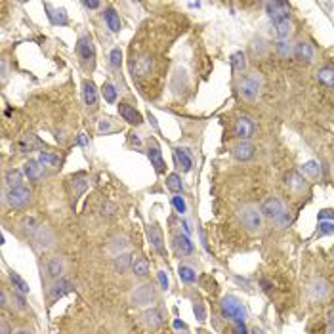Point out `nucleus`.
Wrapping results in <instances>:
<instances>
[{
    "label": "nucleus",
    "mask_w": 334,
    "mask_h": 334,
    "mask_svg": "<svg viewBox=\"0 0 334 334\" xmlns=\"http://www.w3.org/2000/svg\"><path fill=\"white\" fill-rule=\"evenodd\" d=\"M260 210H262L264 218L275 222L279 227H284L291 223V212L287 210V205L279 197H267L264 205L260 206Z\"/></svg>",
    "instance_id": "f257e3e1"
},
{
    "label": "nucleus",
    "mask_w": 334,
    "mask_h": 334,
    "mask_svg": "<svg viewBox=\"0 0 334 334\" xmlns=\"http://www.w3.org/2000/svg\"><path fill=\"white\" fill-rule=\"evenodd\" d=\"M262 86H264V77H262V73L252 71V73H249V75H245L239 82L241 98L247 100V102H254V100L258 98V94L262 92Z\"/></svg>",
    "instance_id": "f03ea898"
},
{
    "label": "nucleus",
    "mask_w": 334,
    "mask_h": 334,
    "mask_svg": "<svg viewBox=\"0 0 334 334\" xmlns=\"http://www.w3.org/2000/svg\"><path fill=\"white\" fill-rule=\"evenodd\" d=\"M239 220L250 233H256L262 229L264 214H262V210L256 205H245L239 210Z\"/></svg>",
    "instance_id": "7ed1b4c3"
},
{
    "label": "nucleus",
    "mask_w": 334,
    "mask_h": 334,
    "mask_svg": "<svg viewBox=\"0 0 334 334\" xmlns=\"http://www.w3.org/2000/svg\"><path fill=\"white\" fill-rule=\"evenodd\" d=\"M222 315L225 319H231L233 323H237V321H243V323H245L247 311H245L243 304H241L235 296H225L222 300Z\"/></svg>",
    "instance_id": "20e7f679"
},
{
    "label": "nucleus",
    "mask_w": 334,
    "mask_h": 334,
    "mask_svg": "<svg viewBox=\"0 0 334 334\" xmlns=\"http://www.w3.org/2000/svg\"><path fill=\"white\" fill-rule=\"evenodd\" d=\"M155 300V287L151 283H144L130 292V304L134 308H146Z\"/></svg>",
    "instance_id": "39448f33"
},
{
    "label": "nucleus",
    "mask_w": 334,
    "mask_h": 334,
    "mask_svg": "<svg viewBox=\"0 0 334 334\" xmlns=\"http://www.w3.org/2000/svg\"><path fill=\"white\" fill-rule=\"evenodd\" d=\"M77 54L84 65H88V63H90V67L94 65L96 50H94V42H92V36H90V34H84V36H80L77 40Z\"/></svg>",
    "instance_id": "423d86ee"
},
{
    "label": "nucleus",
    "mask_w": 334,
    "mask_h": 334,
    "mask_svg": "<svg viewBox=\"0 0 334 334\" xmlns=\"http://www.w3.org/2000/svg\"><path fill=\"white\" fill-rule=\"evenodd\" d=\"M254 132H256V124L250 117H239L233 124V134L239 137V141H250Z\"/></svg>",
    "instance_id": "0eeeda50"
},
{
    "label": "nucleus",
    "mask_w": 334,
    "mask_h": 334,
    "mask_svg": "<svg viewBox=\"0 0 334 334\" xmlns=\"http://www.w3.org/2000/svg\"><path fill=\"white\" fill-rule=\"evenodd\" d=\"M6 201H8L10 206L14 208H23L31 203V191L25 187V185H19V187H12L8 189L6 193Z\"/></svg>",
    "instance_id": "6e6552de"
},
{
    "label": "nucleus",
    "mask_w": 334,
    "mask_h": 334,
    "mask_svg": "<svg viewBox=\"0 0 334 334\" xmlns=\"http://www.w3.org/2000/svg\"><path fill=\"white\" fill-rule=\"evenodd\" d=\"M296 61H300V63H306V65H309L311 61L315 60V50H313V46L309 42H304V40H300V42L294 44V56H292Z\"/></svg>",
    "instance_id": "1a4fd4ad"
},
{
    "label": "nucleus",
    "mask_w": 334,
    "mask_h": 334,
    "mask_svg": "<svg viewBox=\"0 0 334 334\" xmlns=\"http://www.w3.org/2000/svg\"><path fill=\"white\" fill-rule=\"evenodd\" d=\"M266 14L269 16V19H273V23L289 19V4H284V2H267Z\"/></svg>",
    "instance_id": "9d476101"
},
{
    "label": "nucleus",
    "mask_w": 334,
    "mask_h": 334,
    "mask_svg": "<svg viewBox=\"0 0 334 334\" xmlns=\"http://www.w3.org/2000/svg\"><path fill=\"white\" fill-rule=\"evenodd\" d=\"M65 271V262L61 256H50L46 260V277L48 279H61V275Z\"/></svg>",
    "instance_id": "9b49d317"
},
{
    "label": "nucleus",
    "mask_w": 334,
    "mask_h": 334,
    "mask_svg": "<svg viewBox=\"0 0 334 334\" xmlns=\"http://www.w3.org/2000/svg\"><path fill=\"white\" fill-rule=\"evenodd\" d=\"M75 289V284H73V281L71 279H67V277H61V279H58L56 283L52 284L50 289V298L52 302L60 300L61 296H65V294H69V292Z\"/></svg>",
    "instance_id": "f8f14e48"
},
{
    "label": "nucleus",
    "mask_w": 334,
    "mask_h": 334,
    "mask_svg": "<svg viewBox=\"0 0 334 334\" xmlns=\"http://www.w3.org/2000/svg\"><path fill=\"white\" fill-rule=\"evenodd\" d=\"M254 155H256V147H254L252 141H239V144L233 146V157L241 163L250 161Z\"/></svg>",
    "instance_id": "ddd939ff"
},
{
    "label": "nucleus",
    "mask_w": 334,
    "mask_h": 334,
    "mask_svg": "<svg viewBox=\"0 0 334 334\" xmlns=\"http://www.w3.org/2000/svg\"><path fill=\"white\" fill-rule=\"evenodd\" d=\"M151 69H153L151 56H139V58L132 63V73H134V77H137V78L151 75Z\"/></svg>",
    "instance_id": "4468645a"
},
{
    "label": "nucleus",
    "mask_w": 334,
    "mask_h": 334,
    "mask_svg": "<svg viewBox=\"0 0 334 334\" xmlns=\"http://www.w3.org/2000/svg\"><path fill=\"white\" fill-rule=\"evenodd\" d=\"M172 247L176 250V254L178 256H189L191 252H193V243L189 241V237L183 233V235H174V239H172Z\"/></svg>",
    "instance_id": "2eb2a0df"
},
{
    "label": "nucleus",
    "mask_w": 334,
    "mask_h": 334,
    "mask_svg": "<svg viewBox=\"0 0 334 334\" xmlns=\"http://www.w3.org/2000/svg\"><path fill=\"white\" fill-rule=\"evenodd\" d=\"M147 157H149L151 166L155 168L157 174H164V172H166V163H164V159H163V151H161L159 147L149 146V149H147Z\"/></svg>",
    "instance_id": "dca6fc26"
},
{
    "label": "nucleus",
    "mask_w": 334,
    "mask_h": 334,
    "mask_svg": "<svg viewBox=\"0 0 334 334\" xmlns=\"http://www.w3.org/2000/svg\"><path fill=\"white\" fill-rule=\"evenodd\" d=\"M284 185L292 191H304L306 189V178L302 176L300 172L291 170L284 174Z\"/></svg>",
    "instance_id": "f3484780"
},
{
    "label": "nucleus",
    "mask_w": 334,
    "mask_h": 334,
    "mask_svg": "<svg viewBox=\"0 0 334 334\" xmlns=\"http://www.w3.org/2000/svg\"><path fill=\"white\" fill-rule=\"evenodd\" d=\"M141 323L146 328L149 330H155L157 326L163 323V319H161V311L157 308H151V309H146L144 313H141Z\"/></svg>",
    "instance_id": "a211bd4d"
},
{
    "label": "nucleus",
    "mask_w": 334,
    "mask_h": 334,
    "mask_svg": "<svg viewBox=\"0 0 334 334\" xmlns=\"http://www.w3.org/2000/svg\"><path fill=\"white\" fill-rule=\"evenodd\" d=\"M33 241L36 243V247H40V249H50L52 245H54V235H52V231L48 227L40 225L36 229V233L33 235Z\"/></svg>",
    "instance_id": "6ab92c4d"
},
{
    "label": "nucleus",
    "mask_w": 334,
    "mask_h": 334,
    "mask_svg": "<svg viewBox=\"0 0 334 334\" xmlns=\"http://www.w3.org/2000/svg\"><path fill=\"white\" fill-rule=\"evenodd\" d=\"M119 113H120V117L126 120V122H130V124H141V122H144L141 115H139L132 105H128V103H119Z\"/></svg>",
    "instance_id": "aec40b11"
},
{
    "label": "nucleus",
    "mask_w": 334,
    "mask_h": 334,
    "mask_svg": "<svg viewBox=\"0 0 334 334\" xmlns=\"http://www.w3.org/2000/svg\"><path fill=\"white\" fill-rule=\"evenodd\" d=\"M23 172H25V176L31 181H36L44 176V166L40 161H27L23 164Z\"/></svg>",
    "instance_id": "412c9836"
},
{
    "label": "nucleus",
    "mask_w": 334,
    "mask_h": 334,
    "mask_svg": "<svg viewBox=\"0 0 334 334\" xmlns=\"http://www.w3.org/2000/svg\"><path fill=\"white\" fill-rule=\"evenodd\" d=\"M317 77V82L323 84L325 88H334V67L332 65H323V67L317 69L315 73Z\"/></svg>",
    "instance_id": "4be33fe9"
},
{
    "label": "nucleus",
    "mask_w": 334,
    "mask_h": 334,
    "mask_svg": "<svg viewBox=\"0 0 334 334\" xmlns=\"http://www.w3.org/2000/svg\"><path fill=\"white\" fill-rule=\"evenodd\" d=\"M328 292H330V287L323 279H317V281L309 284V294H311L313 300H323L325 296H328Z\"/></svg>",
    "instance_id": "5701e85b"
},
{
    "label": "nucleus",
    "mask_w": 334,
    "mask_h": 334,
    "mask_svg": "<svg viewBox=\"0 0 334 334\" xmlns=\"http://www.w3.org/2000/svg\"><path fill=\"white\" fill-rule=\"evenodd\" d=\"M174 157H176V163L178 166H181V170L183 172H189L191 170V166H193V159H191V155L185 147H176L174 149Z\"/></svg>",
    "instance_id": "b1692460"
},
{
    "label": "nucleus",
    "mask_w": 334,
    "mask_h": 334,
    "mask_svg": "<svg viewBox=\"0 0 334 334\" xmlns=\"http://www.w3.org/2000/svg\"><path fill=\"white\" fill-rule=\"evenodd\" d=\"M147 235H149V241H151V245L155 247V250L164 256V247H163V233L159 229V225H149V229H147Z\"/></svg>",
    "instance_id": "393cba45"
},
{
    "label": "nucleus",
    "mask_w": 334,
    "mask_h": 334,
    "mask_svg": "<svg viewBox=\"0 0 334 334\" xmlns=\"http://www.w3.org/2000/svg\"><path fill=\"white\" fill-rule=\"evenodd\" d=\"M46 10H48V17L54 25H67L69 23V17L63 8H52L50 4H46Z\"/></svg>",
    "instance_id": "a878e982"
},
{
    "label": "nucleus",
    "mask_w": 334,
    "mask_h": 334,
    "mask_svg": "<svg viewBox=\"0 0 334 334\" xmlns=\"http://www.w3.org/2000/svg\"><path fill=\"white\" fill-rule=\"evenodd\" d=\"M84 90H82V96H84V102L86 105H90V107H94L98 105V90H96V84L92 80H84V86H82Z\"/></svg>",
    "instance_id": "bb28decb"
},
{
    "label": "nucleus",
    "mask_w": 334,
    "mask_h": 334,
    "mask_svg": "<svg viewBox=\"0 0 334 334\" xmlns=\"http://www.w3.org/2000/svg\"><path fill=\"white\" fill-rule=\"evenodd\" d=\"M291 33H292L291 19H283V21L275 23V36H277V40H289Z\"/></svg>",
    "instance_id": "cd10ccee"
},
{
    "label": "nucleus",
    "mask_w": 334,
    "mask_h": 334,
    "mask_svg": "<svg viewBox=\"0 0 334 334\" xmlns=\"http://www.w3.org/2000/svg\"><path fill=\"white\" fill-rule=\"evenodd\" d=\"M103 17H105V23H107V27L111 29L113 33H119L120 31V17L119 14L115 12L113 8H107L105 10V14H103Z\"/></svg>",
    "instance_id": "c85d7f7f"
},
{
    "label": "nucleus",
    "mask_w": 334,
    "mask_h": 334,
    "mask_svg": "<svg viewBox=\"0 0 334 334\" xmlns=\"http://www.w3.org/2000/svg\"><path fill=\"white\" fill-rule=\"evenodd\" d=\"M132 273L136 275V277H147L149 275V264H147L146 258L137 256L132 262Z\"/></svg>",
    "instance_id": "c756f323"
},
{
    "label": "nucleus",
    "mask_w": 334,
    "mask_h": 334,
    "mask_svg": "<svg viewBox=\"0 0 334 334\" xmlns=\"http://www.w3.org/2000/svg\"><path fill=\"white\" fill-rule=\"evenodd\" d=\"M275 50L283 60H289V58L294 56V44H291L289 40H277L275 42Z\"/></svg>",
    "instance_id": "7c9ffc66"
},
{
    "label": "nucleus",
    "mask_w": 334,
    "mask_h": 334,
    "mask_svg": "<svg viewBox=\"0 0 334 334\" xmlns=\"http://www.w3.org/2000/svg\"><path fill=\"white\" fill-rule=\"evenodd\" d=\"M132 256H130L128 252H122L119 256H115V269L119 271V273H124L128 267H132Z\"/></svg>",
    "instance_id": "2f4dec72"
},
{
    "label": "nucleus",
    "mask_w": 334,
    "mask_h": 334,
    "mask_svg": "<svg viewBox=\"0 0 334 334\" xmlns=\"http://www.w3.org/2000/svg\"><path fill=\"white\" fill-rule=\"evenodd\" d=\"M231 67L235 73H243L247 69V56L245 52H235L231 56Z\"/></svg>",
    "instance_id": "473e14b6"
},
{
    "label": "nucleus",
    "mask_w": 334,
    "mask_h": 334,
    "mask_svg": "<svg viewBox=\"0 0 334 334\" xmlns=\"http://www.w3.org/2000/svg\"><path fill=\"white\" fill-rule=\"evenodd\" d=\"M38 161H40L44 166H58V164H61V157L56 153H50V151H40Z\"/></svg>",
    "instance_id": "72a5a7b5"
},
{
    "label": "nucleus",
    "mask_w": 334,
    "mask_h": 334,
    "mask_svg": "<svg viewBox=\"0 0 334 334\" xmlns=\"http://www.w3.org/2000/svg\"><path fill=\"white\" fill-rule=\"evenodd\" d=\"M166 187L170 189L172 193H181L183 181H181L180 174H168V176H166Z\"/></svg>",
    "instance_id": "f704fd0d"
},
{
    "label": "nucleus",
    "mask_w": 334,
    "mask_h": 334,
    "mask_svg": "<svg viewBox=\"0 0 334 334\" xmlns=\"http://www.w3.org/2000/svg\"><path fill=\"white\" fill-rule=\"evenodd\" d=\"M38 146V141H36V137L33 136V134H29V136L21 137V141L17 144V147H19V153H27V151H33L34 147Z\"/></svg>",
    "instance_id": "c9c22d12"
},
{
    "label": "nucleus",
    "mask_w": 334,
    "mask_h": 334,
    "mask_svg": "<svg viewBox=\"0 0 334 334\" xmlns=\"http://www.w3.org/2000/svg\"><path fill=\"white\" fill-rule=\"evenodd\" d=\"M21 181H23V174L19 170H8L6 172V183L12 187H19L21 185Z\"/></svg>",
    "instance_id": "e433bc0d"
},
{
    "label": "nucleus",
    "mask_w": 334,
    "mask_h": 334,
    "mask_svg": "<svg viewBox=\"0 0 334 334\" xmlns=\"http://www.w3.org/2000/svg\"><path fill=\"white\" fill-rule=\"evenodd\" d=\"M178 273H180V279L183 281V283H195V279H197L195 269H193V267H189V266H180Z\"/></svg>",
    "instance_id": "4c0bfd02"
},
{
    "label": "nucleus",
    "mask_w": 334,
    "mask_h": 334,
    "mask_svg": "<svg viewBox=\"0 0 334 334\" xmlns=\"http://www.w3.org/2000/svg\"><path fill=\"white\" fill-rule=\"evenodd\" d=\"M10 281H12V284H14V289H17V292H21V294H27V292H29V284H27L25 281L16 273V271L10 273Z\"/></svg>",
    "instance_id": "58836bf2"
},
{
    "label": "nucleus",
    "mask_w": 334,
    "mask_h": 334,
    "mask_svg": "<svg viewBox=\"0 0 334 334\" xmlns=\"http://www.w3.org/2000/svg\"><path fill=\"white\" fill-rule=\"evenodd\" d=\"M102 94L105 98V102L107 103H115L117 102V88L111 84V82H105L102 86Z\"/></svg>",
    "instance_id": "ea45409f"
},
{
    "label": "nucleus",
    "mask_w": 334,
    "mask_h": 334,
    "mask_svg": "<svg viewBox=\"0 0 334 334\" xmlns=\"http://www.w3.org/2000/svg\"><path fill=\"white\" fill-rule=\"evenodd\" d=\"M304 174H308L309 178H319L321 176V168H319V164L315 161H308L304 164Z\"/></svg>",
    "instance_id": "a19ab883"
},
{
    "label": "nucleus",
    "mask_w": 334,
    "mask_h": 334,
    "mask_svg": "<svg viewBox=\"0 0 334 334\" xmlns=\"http://www.w3.org/2000/svg\"><path fill=\"white\" fill-rule=\"evenodd\" d=\"M109 60H111V65L113 67H120V63H122V52L120 48H113L111 54H109Z\"/></svg>",
    "instance_id": "79ce46f5"
},
{
    "label": "nucleus",
    "mask_w": 334,
    "mask_h": 334,
    "mask_svg": "<svg viewBox=\"0 0 334 334\" xmlns=\"http://www.w3.org/2000/svg\"><path fill=\"white\" fill-rule=\"evenodd\" d=\"M172 205H174V208H176L180 214H183V212L187 210V205H185V201H183L181 197H178V195H176V197H172Z\"/></svg>",
    "instance_id": "37998d69"
},
{
    "label": "nucleus",
    "mask_w": 334,
    "mask_h": 334,
    "mask_svg": "<svg viewBox=\"0 0 334 334\" xmlns=\"http://www.w3.org/2000/svg\"><path fill=\"white\" fill-rule=\"evenodd\" d=\"M328 233H334V223L332 222H321L319 223L317 235H328Z\"/></svg>",
    "instance_id": "c03bdc74"
},
{
    "label": "nucleus",
    "mask_w": 334,
    "mask_h": 334,
    "mask_svg": "<svg viewBox=\"0 0 334 334\" xmlns=\"http://www.w3.org/2000/svg\"><path fill=\"white\" fill-rule=\"evenodd\" d=\"M12 302H16V306L19 309L27 308V302H25V298H23V294H21V292H16V294L12 296Z\"/></svg>",
    "instance_id": "a18cd8bd"
},
{
    "label": "nucleus",
    "mask_w": 334,
    "mask_h": 334,
    "mask_svg": "<svg viewBox=\"0 0 334 334\" xmlns=\"http://www.w3.org/2000/svg\"><path fill=\"white\" fill-rule=\"evenodd\" d=\"M233 334H249V330H247V326H245L243 321L233 323Z\"/></svg>",
    "instance_id": "49530a36"
},
{
    "label": "nucleus",
    "mask_w": 334,
    "mask_h": 334,
    "mask_svg": "<svg viewBox=\"0 0 334 334\" xmlns=\"http://www.w3.org/2000/svg\"><path fill=\"white\" fill-rule=\"evenodd\" d=\"M319 220L323 222V220H334V212L332 210H323V212H319Z\"/></svg>",
    "instance_id": "de8ad7c7"
},
{
    "label": "nucleus",
    "mask_w": 334,
    "mask_h": 334,
    "mask_svg": "<svg viewBox=\"0 0 334 334\" xmlns=\"http://www.w3.org/2000/svg\"><path fill=\"white\" fill-rule=\"evenodd\" d=\"M159 283L163 289H168V279H166V273L164 271H159Z\"/></svg>",
    "instance_id": "09e8293b"
},
{
    "label": "nucleus",
    "mask_w": 334,
    "mask_h": 334,
    "mask_svg": "<svg viewBox=\"0 0 334 334\" xmlns=\"http://www.w3.org/2000/svg\"><path fill=\"white\" fill-rule=\"evenodd\" d=\"M98 130H100V134H103V132H109V130H111V124H109L107 120H102V122H100V126H98Z\"/></svg>",
    "instance_id": "8fccbe9b"
},
{
    "label": "nucleus",
    "mask_w": 334,
    "mask_h": 334,
    "mask_svg": "<svg viewBox=\"0 0 334 334\" xmlns=\"http://www.w3.org/2000/svg\"><path fill=\"white\" fill-rule=\"evenodd\" d=\"M6 78H8V61L2 60V82H6Z\"/></svg>",
    "instance_id": "3c124183"
},
{
    "label": "nucleus",
    "mask_w": 334,
    "mask_h": 334,
    "mask_svg": "<svg viewBox=\"0 0 334 334\" xmlns=\"http://www.w3.org/2000/svg\"><path fill=\"white\" fill-rule=\"evenodd\" d=\"M195 315H197L199 321H205V309H203V306H195Z\"/></svg>",
    "instance_id": "603ef678"
},
{
    "label": "nucleus",
    "mask_w": 334,
    "mask_h": 334,
    "mask_svg": "<svg viewBox=\"0 0 334 334\" xmlns=\"http://www.w3.org/2000/svg\"><path fill=\"white\" fill-rule=\"evenodd\" d=\"M2 334H12V326H10L8 321H2Z\"/></svg>",
    "instance_id": "864d4df0"
},
{
    "label": "nucleus",
    "mask_w": 334,
    "mask_h": 334,
    "mask_svg": "<svg viewBox=\"0 0 334 334\" xmlns=\"http://www.w3.org/2000/svg\"><path fill=\"white\" fill-rule=\"evenodd\" d=\"M130 144L136 147H141V141H139V137H137L136 134H130Z\"/></svg>",
    "instance_id": "5fc2aeb1"
},
{
    "label": "nucleus",
    "mask_w": 334,
    "mask_h": 334,
    "mask_svg": "<svg viewBox=\"0 0 334 334\" xmlns=\"http://www.w3.org/2000/svg\"><path fill=\"white\" fill-rule=\"evenodd\" d=\"M326 321H328L330 325H334V308H330L326 311Z\"/></svg>",
    "instance_id": "6e6d98bb"
},
{
    "label": "nucleus",
    "mask_w": 334,
    "mask_h": 334,
    "mask_svg": "<svg viewBox=\"0 0 334 334\" xmlns=\"http://www.w3.org/2000/svg\"><path fill=\"white\" fill-rule=\"evenodd\" d=\"M0 300H2V308H6V306H8V294H6V291H2V294H0Z\"/></svg>",
    "instance_id": "4d7b16f0"
},
{
    "label": "nucleus",
    "mask_w": 334,
    "mask_h": 334,
    "mask_svg": "<svg viewBox=\"0 0 334 334\" xmlns=\"http://www.w3.org/2000/svg\"><path fill=\"white\" fill-rule=\"evenodd\" d=\"M84 6L86 8H92V10H96V8H100L102 4L100 2H84Z\"/></svg>",
    "instance_id": "13d9d810"
},
{
    "label": "nucleus",
    "mask_w": 334,
    "mask_h": 334,
    "mask_svg": "<svg viewBox=\"0 0 334 334\" xmlns=\"http://www.w3.org/2000/svg\"><path fill=\"white\" fill-rule=\"evenodd\" d=\"M147 117H149V120H151V124H153L155 128H159V124H157V120H155V117H153V115H151V113H149V115H147Z\"/></svg>",
    "instance_id": "bf43d9fd"
},
{
    "label": "nucleus",
    "mask_w": 334,
    "mask_h": 334,
    "mask_svg": "<svg viewBox=\"0 0 334 334\" xmlns=\"http://www.w3.org/2000/svg\"><path fill=\"white\" fill-rule=\"evenodd\" d=\"M78 144H82V146H84V144H86V137H84V134H80V137H78Z\"/></svg>",
    "instance_id": "052dcab7"
},
{
    "label": "nucleus",
    "mask_w": 334,
    "mask_h": 334,
    "mask_svg": "<svg viewBox=\"0 0 334 334\" xmlns=\"http://www.w3.org/2000/svg\"><path fill=\"white\" fill-rule=\"evenodd\" d=\"M174 325H176V328H185V325H183V323H180V321H176Z\"/></svg>",
    "instance_id": "680f3d73"
},
{
    "label": "nucleus",
    "mask_w": 334,
    "mask_h": 334,
    "mask_svg": "<svg viewBox=\"0 0 334 334\" xmlns=\"http://www.w3.org/2000/svg\"><path fill=\"white\" fill-rule=\"evenodd\" d=\"M16 334H33V332H31V330H25V328H23V330H17Z\"/></svg>",
    "instance_id": "e2e57ef3"
},
{
    "label": "nucleus",
    "mask_w": 334,
    "mask_h": 334,
    "mask_svg": "<svg viewBox=\"0 0 334 334\" xmlns=\"http://www.w3.org/2000/svg\"><path fill=\"white\" fill-rule=\"evenodd\" d=\"M326 334H334V325L328 326V330H326Z\"/></svg>",
    "instance_id": "0e129e2a"
},
{
    "label": "nucleus",
    "mask_w": 334,
    "mask_h": 334,
    "mask_svg": "<svg viewBox=\"0 0 334 334\" xmlns=\"http://www.w3.org/2000/svg\"><path fill=\"white\" fill-rule=\"evenodd\" d=\"M252 334H260V332H258V330H254V332H252Z\"/></svg>",
    "instance_id": "69168bd1"
},
{
    "label": "nucleus",
    "mask_w": 334,
    "mask_h": 334,
    "mask_svg": "<svg viewBox=\"0 0 334 334\" xmlns=\"http://www.w3.org/2000/svg\"><path fill=\"white\" fill-rule=\"evenodd\" d=\"M203 334H212V332H203Z\"/></svg>",
    "instance_id": "338daca9"
}]
</instances>
